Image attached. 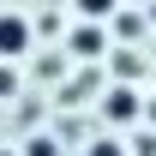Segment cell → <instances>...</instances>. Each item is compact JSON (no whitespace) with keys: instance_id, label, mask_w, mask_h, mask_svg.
Returning a JSON list of instances; mask_svg holds the SVG:
<instances>
[{"instance_id":"obj_2","label":"cell","mask_w":156,"mask_h":156,"mask_svg":"<svg viewBox=\"0 0 156 156\" xmlns=\"http://www.w3.org/2000/svg\"><path fill=\"white\" fill-rule=\"evenodd\" d=\"M66 48H72L78 60H96V54H108V24H90V18H84L72 36H66Z\"/></svg>"},{"instance_id":"obj_4","label":"cell","mask_w":156,"mask_h":156,"mask_svg":"<svg viewBox=\"0 0 156 156\" xmlns=\"http://www.w3.org/2000/svg\"><path fill=\"white\" fill-rule=\"evenodd\" d=\"M114 6H120V0H72V12H78V18H90V24H108V18H114Z\"/></svg>"},{"instance_id":"obj_7","label":"cell","mask_w":156,"mask_h":156,"mask_svg":"<svg viewBox=\"0 0 156 156\" xmlns=\"http://www.w3.org/2000/svg\"><path fill=\"white\" fill-rule=\"evenodd\" d=\"M90 156H126V150H120L114 138H96V144H90Z\"/></svg>"},{"instance_id":"obj_1","label":"cell","mask_w":156,"mask_h":156,"mask_svg":"<svg viewBox=\"0 0 156 156\" xmlns=\"http://www.w3.org/2000/svg\"><path fill=\"white\" fill-rule=\"evenodd\" d=\"M30 42H36V30L24 12H0V60H24Z\"/></svg>"},{"instance_id":"obj_8","label":"cell","mask_w":156,"mask_h":156,"mask_svg":"<svg viewBox=\"0 0 156 156\" xmlns=\"http://www.w3.org/2000/svg\"><path fill=\"white\" fill-rule=\"evenodd\" d=\"M0 156H18V150H0Z\"/></svg>"},{"instance_id":"obj_3","label":"cell","mask_w":156,"mask_h":156,"mask_svg":"<svg viewBox=\"0 0 156 156\" xmlns=\"http://www.w3.org/2000/svg\"><path fill=\"white\" fill-rule=\"evenodd\" d=\"M102 114L114 120V126H126V120L138 114V96H132V90H126V84H114V90L102 96Z\"/></svg>"},{"instance_id":"obj_6","label":"cell","mask_w":156,"mask_h":156,"mask_svg":"<svg viewBox=\"0 0 156 156\" xmlns=\"http://www.w3.org/2000/svg\"><path fill=\"white\" fill-rule=\"evenodd\" d=\"M18 156H60V144H54V138H30Z\"/></svg>"},{"instance_id":"obj_5","label":"cell","mask_w":156,"mask_h":156,"mask_svg":"<svg viewBox=\"0 0 156 156\" xmlns=\"http://www.w3.org/2000/svg\"><path fill=\"white\" fill-rule=\"evenodd\" d=\"M0 96H18V60H0Z\"/></svg>"}]
</instances>
